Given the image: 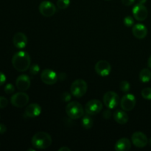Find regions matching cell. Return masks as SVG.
Masks as SVG:
<instances>
[{
  "instance_id": "obj_1",
  "label": "cell",
  "mask_w": 151,
  "mask_h": 151,
  "mask_svg": "<svg viewBox=\"0 0 151 151\" xmlns=\"http://www.w3.org/2000/svg\"><path fill=\"white\" fill-rule=\"evenodd\" d=\"M12 64L14 69L18 72H25L30 67V56L24 51L18 52L13 56Z\"/></svg>"
},
{
  "instance_id": "obj_2",
  "label": "cell",
  "mask_w": 151,
  "mask_h": 151,
  "mask_svg": "<svg viewBox=\"0 0 151 151\" xmlns=\"http://www.w3.org/2000/svg\"><path fill=\"white\" fill-rule=\"evenodd\" d=\"M32 146L36 149L44 150L50 147L52 142L51 136L46 132H38L32 137Z\"/></svg>"
},
{
  "instance_id": "obj_3",
  "label": "cell",
  "mask_w": 151,
  "mask_h": 151,
  "mask_svg": "<svg viewBox=\"0 0 151 151\" xmlns=\"http://www.w3.org/2000/svg\"><path fill=\"white\" fill-rule=\"evenodd\" d=\"M66 112L70 119H78L84 115V110L82 105L77 101L70 102L66 106Z\"/></svg>"
},
{
  "instance_id": "obj_4",
  "label": "cell",
  "mask_w": 151,
  "mask_h": 151,
  "mask_svg": "<svg viewBox=\"0 0 151 151\" xmlns=\"http://www.w3.org/2000/svg\"><path fill=\"white\" fill-rule=\"evenodd\" d=\"M88 90V85L84 80L78 79L74 81L70 87V92L75 97H83L85 95Z\"/></svg>"
},
{
  "instance_id": "obj_5",
  "label": "cell",
  "mask_w": 151,
  "mask_h": 151,
  "mask_svg": "<svg viewBox=\"0 0 151 151\" xmlns=\"http://www.w3.org/2000/svg\"><path fill=\"white\" fill-rule=\"evenodd\" d=\"M29 97L24 92H17L13 94L10 98V103L13 106L17 108H23L29 103Z\"/></svg>"
},
{
  "instance_id": "obj_6",
  "label": "cell",
  "mask_w": 151,
  "mask_h": 151,
  "mask_svg": "<svg viewBox=\"0 0 151 151\" xmlns=\"http://www.w3.org/2000/svg\"><path fill=\"white\" fill-rule=\"evenodd\" d=\"M103 103L109 109H114L119 104V95L114 91H108L103 96Z\"/></svg>"
},
{
  "instance_id": "obj_7",
  "label": "cell",
  "mask_w": 151,
  "mask_h": 151,
  "mask_svg": "<svg viewBox=\"0 0 151 151\" xmlns=\"http://www.w3.org/2000/svg\"><path fill=\"white\" fill-rule=\"evenodd\" d=\"M103 103L97 99L91 100L86 103L85 106V111L86 114L91 115H96L103 110Z\"/></svg>"
},
{
  "instance_id": "obj_8",
  "label": "cell",
  "mask_w": 151,
  "mask_h": 151,
  "mask_svg": "<svg viewBox=\"0 0 151 151\" xmlns=\"http://www.w3.org/2000/svg\"><path fill=\"white\" fill-rule=\"evenodd\" d=\"M40 13L45 17H51L56 13V7L50 1H43L38 7Z\"/></svg>"
},
{
  "instance_id": "obj_9",
  "label": "cell",
  "mask_w": 151,
  "mask_h": 151,
  "mask_svg": "<svg viewBox=\"0 0 151 151\" xmlns=\"http://www.w3.org/2000/svg\"><path fill=\"white\" fill-rule=\"evenodd\" d=\"M137 100L134 94H127L122 97L120 100V106L122 110L131 111L135 108Z\"/></svg>"
},
{
  "instance_id": "obj_10",
  "label": "cell",
  "mask_w": 151,
  "mask_h": 151,
  "mask_svg": "<svg viewBox=\"0 0 151 151\" xmlns=\"http://www.w3.org/2000/svg\"><path fill=\"white\" fill-rule=\"evenodd\" d=\"M41 79L44 83L47 85H53L58 81V75L50 69H45L41 72Z\"/></svg>"
},
{
  "instance_id": "obj_11",
  "label": "cell",
  "mask_w": 151,
  "mask_h": 151,
  "mask_svg": "<svg viewBox=\"0 0 151 151\" xmlns=\"http://www.w3.org/2000/svg\"><path fill=\"white\" fill-rule=\"evenodd\" d=\"M95 71L100 76L106 77L110 75L111 72V66L106 60H99L95 64Z\"/></svg>"
},
{
  "instance_id": "obj_12",
  "label": "cell",
  "mask_w": 151,
  "mask_h": 151,
  "mask_svg": "<svg viewBox=\"0 0 151 151\" xmlns=\"http://www.w3.org/2000/svg\"><path fill=\"white\" fill-rule=\"evenodd\" d=\"M133 15L137 21L142 22L147 19L148 11H147V7L144 4L138 3L133 8Z\"/></svg>"
},
{
  "instance_id": "obj_13",
  "label": "cell",
  "mask_w": 151,
  "mask_h": 151,
  "mask_svg": "<svg viewBox=\"0 0 151 151\" xmlns=\"http://www.w3.org/2000/svg\"><path fill=\"white\" fill-rule=\"evenodd\" d=\"M131 140H132V143L134 144V145L139 148L145 147L148 143V139L145 134L140 131L134 133L131 137Z\"/></svg>"
},
{
  "instance_id": "obj_14",
  "label": "cell",
  "mask_w": 151,
  "mask_h": 151,
  "mask_svg": "<svg viewBox=\"0 0 151 151\" xmlns=\"http://www.w3.org/2000/svg\"><path fill=\"white\" fill-rule=\"evenodd\" d=\"M30 83V78L27 75H19L16 81V87L21 91H25L29 89Z\"/></svg>"
},
{
  "instance_id": "obj_15",
  "label": "cell",
  "mask_w": 151,
  "mask_h": 151,
  "mask_svg": "<svg viewBox=\"0 0 151 151\" xmlns=\"http://www.w3.org/2000/svg\"><path fill=\"white\" fill-rule=\"evenodd\" d=\"M28 42L27 37L23 32H16L13 38V43L18 49H24Z\"/></svg>"
},
{
  "instance_id": "obj_16",
  "label": "cell",
  "mask_w": 151,
  "mask_h": 151,
  "mask_svg": "<svg viewBox=\"0 0 151 151\" xmlns=\"http://www.w3.org/2000/svg\"><path fill=\"white\" fill-rule=\"evenodd\" d=\"M41 113V107L38 103H31L25 109V115L28 117L34 118L39 116Z\"/></svg>"
},
{
  "instance_id": "obj_17",
  "label": "cell",
  "mask_w": 151,
  "mask_h": 151,
  "mask_svg": "<svg viewBox=\"0 0 151 151\" xmlns=\"http://www.w3.org/2000/svg\"><path fill=\"white\" fill-rule=\"evenodd\" d=\"M133 35L138 39H143L147 35V29L142 24H137L132 28Z\"/></svg>"
},
{
  "instance_id": "obj_18",
  "label": "cell",
  "mask_w": 151,
  "mask_h": 151,
  "mask_svg": "<svg viewBox=\"0 0 151 151\" xmlns=\"http://www.w3.org/2000/svg\"><path fill=\"white\" fill-rule=\"evenodd\" d=\"M131 142L128 139L121 138L115 144V150L116 151H128L131 149Z\"/></svg>"
},
{
  "instance_id": "obj_19",
  "label": "cell",
  "mask_w": 151,
  "mask_h": 151,
  "mask_svg": "<svg viewBox=\"0 0 151 151\" xmlns=\"http://www.w3.org/2000/svg\"><path fill=\"white\" fill-rule=\"evenodd\" d=\"M114 119L116 121L117 123L120 124V125H125L128 122V116L125 111L122 110H116V111L114 113Z\"/></svg>"
},
{
  "instance_id": "obj_20",
  "label": "cell",
  "mask_w": 151,
  "mask_h": 151,
  "mask_svg": "<svg viewBox=\"0 0 151 151\" xmlns=\"http://www.w3.org/2000/svg\"><path fill=\"white\" fill-rule=\"evenodd\" d=\"M91 115L86 114L82 116L81 125L85 129H90L93 126V119Z\"/></svg>"
},
{
  "instance_id": "obj_21",
  "label": "cell",
  "mask_w": 151,
  "mask_h": 151,
  "mask_svg": "<svg viewBox=\"0 0 151 151\" xmlns=\"http://www.w3.org/2000/svg\"><path fill=\"white\" fill-rule=\"evenodd\" d=\"M139 80L142 83H148L151 80V72L150 69H142L139 73Z\"/></svg>"
},
{
  "instance_id": "obj_22",
  "label": "cell",
  "mask_w": 151,
  "mask_h": 151,
  "mask_svg": "<svg viewBox=\"0 0 151 151\" xmlns=\"http://www.w3.org/2000/svg\"><path fill=\"white\" fill-rule=\"evenodd\" d=\"M70 4V0H58L57 7L60 10L67 8Z\"/></svg>"
},
{
  "instance_id": "obj_23",
  "label": "cell",
  "mask_w": 151,
  "mask_h": 151,
  "mask_svg": "<svg viewBox=\"0 0 151 151\" xmlns=\"http://www.w3.org/2000/svg\"><path fill=\"white\" fill-rule=\"evenodd\" d=\"M119 88H120L121 91L123 92H128L131 89V85L128 81H122L119 83Z\"/></svg>"
},
{
  "instance_id": "obj_24",
  "label": "cell",
  "mask_w": 151,
  "mask_h": 151,
  "mask_svg": "<svg viewBox=\"0 0 151 151\" xmlns=\"http://www.w3.org/2000/svg\"><path fill=\"white\" fill-rule=\"evenodd\" d=\"M142 96L144 99L147 100H151V88H143L141 92Z\"/></svg>"
},
{
  "instance_id": "obj_25",
  "label": "cell",
  "mask_w": 151,
  "mask_h": 151,
  "mask_svg": "<svg viewBox=\"0 0 151 151\" xmlns=\"http://www.w3.org/2000/svg\"><path fill=\"white\" fill-rule=\"evenodd\" d=\"M134 19L132 16H128L126 17H125L124 19V24L125 25L128 27H131L134 25Z\"/></svg>"
},
{
  "instance_id": "obj_26",
  "label": "cell",
  "mask_w": 151,
  "mask_h": 151,
  "mask_svg": "<svg viewBox=\"0 0 151 151\" xmlns=\"http://www.w3.org/2000/svg\"><path fill=\"white\" fill-rule=\"evenodd\" d=\"M4 92L7 94H11L15 91V87L13 84L8 83L4 86Z\"/></svg>"
},
{
  "instance_id": "obj_27",
  "label": "cell",
  "mask_w": 151,
  "mask_h": 151,
  "mask_svg": "<svg viewBox=\"0 0 151 151\" xmlns=\"http://www.w3.org/2000/svg\"><path fill=\"white\" fill-rule=\"evenodd\" d=\"M40 67L38 64H33L29 67V73L32 75H35L39 72Z\"/></svg>"
},
{
  "instance_id": "obj_28",
  "label": "cell",
  "mask_w": 151,
  "mask_h": 151,
  "mask_svg": "<svg viewBox=\"0 0 151 151\" xmlns=\"http://www.w3.org/2000/svg\"><path fill=\"white\" fill-rule=\"evenodd\" d=\"M71 99H72V95L70 94V93L67 92V91H65L61 94V100L63 101L69 102Z\"/></svg>"
},
{
  "instance_id": "obj_29",
  "label": "cell",
  "mask_w": 151,
  "mask_h": 151,
  "mask_svg": "<svg viewBox=\"0 0 151 151\" xmlns=\"http://www.w3.org/2000/svg\"><path fill=\"white\" fill-rule=\"evenodd\" d=\"M8 104L7 98L4 97H0V109H4Z\"/></svg>"
},
{
  "instance_id": "obj_30",
  "label": "cell",
  "mask_w": 151,
  "mask_h": 151,
  "mask_svg": "<svg viewBox=\"0 0 151 151\" xmlns=\"http://www.w3.org/2000/svg\"><path fill=\"white\" fill-rule=\"evenodd\" d=\"M111 109H108L107 110L104 111L103 115V117H104L105 119H109V118L111 116Z\"/></svg>"
},
{
  "instance_id": "obj_31",
  "label": "cell",
  "mask_w": 151,
  "mask_h": 151,
  "mask_svg": "<svg viewBox=\"0 0 151 151\" xmlns=\"http://www.w3.org/2000/svg\"><path fill=\"white\" fill-rule=\"evenodd\" d=\"M135 0H122V3L125 6H131L134 4Z\"/></svg>"
},
{
  "instance_id": "obj_32",
  "label": "cell",
  "mask_w": 151,
  "mask_h": 151,
  "mask_svg": "<svg viewBox=\"0 0 151 151\" xmlns=\"http://www.w3.org/2000/svg\"><path fill=\"white\" fill-rule=\"evenodd\" d=\"M6 81V76L4 73L0 72V86H2Z\"/></svg>"
},
{
  "instance_id": "obj_33",
  "label": "cell",
  "mask_w": 151,
  "mask_h": 151,
  "mask_svg": "<svg viewBox=\"0 0 151 151\" xmlns=\"http://www.w3.org/2000/svg\"><path fill=\"white\" fill-rule=\"evenodd\" d=\"M7 131V127L4 124H0V134H4Z\"/></svg>"
},
{
  "instance_id": "obj_34",
  "label": "cell",
  "mask_w": 151,
  "mask_h": 151,
  "mask_svg": "<svg viewBox=\"0 0 151 151\" xmlns=\"http://www.w3.org/2000/svg\"><path fill=\"white\" fill-rule=\"evenodd\" d=\"M58 80L60 81H64L66 78V75L65 73H60L58 75Z\"/></svg>"
},
{
  "instance_id": "obj_35",
  "label": "cell",
  "mask_w": 151,
  "mask_h": 151,
  "mask_svg": "<svg viewBox=\"0 0 151 151\" xmlns=\"http://www.w3.org/2000/svg\"><path fill=\"white\" fill-rule=\"evenodd\" d=\"M59 151H70L71 149L69 148L68 147H61L60 148L58 149Z\"/></svg>"
},
{
  "instance_id": "obj_36",
  "label": "cell",
  "mask_w": 151,
  "mask_h": 151,
  "mask_svg": "<svg viewBox=\"0 0 151 151\" xmlns=\"http://www.w3.org/2000/svg\"><path fill=\"white\" fill-rule=\"evenodd\" d=\"M147 65H148L149 67L151 69V55L150 56V58H148V61H147Z\"/></svg>"
},
{
  "instance_id": "obj_37",
  "label": "cell",
  "mask_w": 151,
  "mask_h": 151,
  "mask_svg": "<svg viewBox=\"0 0 151 151\" xmlns=\"http://www.w3.org/2000/svg\"><path fill=\"white\" fill-rule=\"evenodd\" d=\"M138 1H139V3H140V4H144L145 3L146 1H147V0H138Z\"/></svg>"
},
{
  "instance_id": "obj_38",
  "label": "cell",
  "mask_w": 151,
  "mask_h": 151,
  "mask_svg": "<svg viewBox=\"0 0 151 151\" xmlns=\"http://www.w3.org/2000/svg\"><path fill=\"white\" fill-rule=\"evenodd\" d=\"M27 150H28V151H29V150H32V151H34V150H34V149H31V148H29V149H28Z\"/></svg>"
},
{
  "instance_id": "obj_39",
  "label": "cell",
  "mask_w": 151,
  "mask_h": 151,
  "mask_svg": "<svg viewBox=\"0 0 151 151\" xmlns=\"http://www.w3.org/2000/svg\"><path fill=\"white\" fill-rule=\"evenodd\" d=\"M149 143H150V146H151V139H150V141H149Z\"/></svg>"
},
{
  "instance_id": "obj_40",
  "label": "cell",
  "mask_w": 151,
  "mask_h": 151,
  "mask_svg": "<svg viewBox=\"0 0 151 151\" xmlns=\"http://www.w3.org/2000/svg\"><path fill=\"white\" fill-rule=\"evenodd\" d=\"M106 1H111V0H106Z\"/></svg>"
}]
</instances>
